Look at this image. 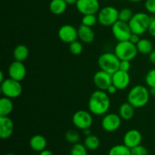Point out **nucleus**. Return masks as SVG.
<instances>
[{
    "instance_id": "nucleus-1",
    "label": "nucleus",
    "mask_w": 155,
    "mask_h": 155,
    "mask_svg": "<svg viewBox=\"0 0 155 155\" xmlns=\"http://www.w3.org/2000/svg\"><path fill=\"white\" fill-rule=\"evenodd\" d=\"M109 94L106 91L97 89L89 97L88 107L92 114L103 116L106 114L110 107Z\"/></svg>"
},
{
    "instance_id": "nucleus-2",
    "label": "nucleus",
    "mask_w": 155,
    "mask_h": 155,
    "mask_svg": "<svg viewBox=\"0 0 155 155\" xmlns=\"http://www.w3.org/2000/svg\"><path fill=\"white\" fill-rule=\"evenodd\" d=\"M150 97L149 89L142 85H136L129 91L127 101L135 108H141L148 104Z\"/></svg>"
},
{
    "instance_id": "nucleus-3",
    "label": "nucleus",
    "mask_w": 155,
    "mask_h": 155,
    "mask_svg": "<svg viewBox=\"0 0 155 155\" xmlns=\"http://www.w3.org/2000/svg\"><path fill=\"white\" fill-rule=\"evenodd\" d=\"M151 18L145 12H138L133 15L129 21V25L132 33L142 36L148 30Z\"/></svg>"
},
{
    "instance_id": "nucleus-4",
    "label": "nucleus",
    "mask_w": 155,
    "mask_h": 155,
    "mask_svg": "<svg viewBox=\"0 0 155 155\" xmlns=\"http://www.w3.org/2000/svg\"><path fill=\"white\" fill-rule=\"evenodd\" d=\"M120 62V60L114 52H104L98 59V64L100 69L110 74H114L119 70Z\"/></svg>"
},
{
    "instance_id": "nucleus-5",
    "label": "nucleus",
    "mask_w": 155,
    "mask_h": 155,
    "mask_svg": "<svg viewBox=\"0 0 155 155\" xmlns=\"http://www.w3.org/2000/svg\"><path fill=\"white\" fill-rule=\"evenodd\" d=\"M114 53L120 60L130 61L137 56L138 50L136 45L133 44L130 41H121L117 43L114 48Z\"/></svg>"
},
{
    "instance_id": "nucleus-6",
    "label": "nucleus",
    "mask_w": 155,
    "mask_h": 155,
    "mask_svg": "<svg viewBox=\"0 0 155 155\" xmlns=\"http://www.w3.org/2000/svg\"><path fill=\"white\" fill-rule=\"evenodd\" d=\"M98 22L104 27H111L119 20V10L114 6H105L99 10Z\"/></svg>"
},
{
    "instance_id": "nucleus-7",
    "label": "nucleus",
    "mask_w": 155,
    "mask_h": 155,
    "mask_svg": "<svg viewBox=\"0 0 155 155\" xmlns=\"http://www.w3.org/2000/svg\"><path fill=\"white\" fill-rule=\"evenodd\" d=\"M0 90L4 96L9 98H18L21 95L23 91L22 85L21 82L12 78H7L1 83Z\"/></svg>"
},
{
    "instance_id": "nucleus-8",
    "label": "nucleus",
    "mask_w": 155,
    "mask_h": 155,
    "mask_svg": "<svg viewBox=\"0 0 155 155\" xmlns=\"http://www.w3.org/2000/svg\"><path fill=\"white\" fill-rule=\"evenodd\" d=\"M73 124L79 130L91 128L93 123L92 113L84 110H77L74 113L72 117Z\"/></svg>"
},
{
    "instance_id": "nucleus-9",
    "label": "nucleus",
    "mask_w": 155,
    "mask_h": 155,
    "mask_svg": "<svg viewBox=\"0 0 155 155\" xmlns=\"http://www.w3.org/2000/svg\"><path fill=\"white\" fill-rule=\"evenodd\" d=\"M111 32L114 37L118 42L129 40L133 33L128 23L124 22L120 20L111 26Z\"/></svg>"
},
{
    "instance_id": "nucleus-10",
    "label": "nucleus",
    "mask_w": 155,
    "mask_h": 155,
    "mask_svg": "<svg viewBox=\"0 0 155 155\" xmlns=\"http://www.w3.org/2000/svg\"><path fill=\"white\" fill-rule=\"evenodd\" d=\"M76 8L83 15H96L100 10V3L98 0H78Z\"/></svg>"
},
{
    "instance_id": "nucleus-11",
    "label": "nucleus",
    "mask_w": 155,
    "mask_h": 155,
    "mask_svg": "<svg viewBox=\"0 0 155 155\" xmlns=\"http://www.w3.org/2000/svg\"><path fill=\"white\" fill-rule=\"evenodd\" d=\"M121 117L119 114L114 113L106 114L101 120V127L103 130L108 133L115 132L120 127Z\"/></svg>"
},
{
    "instance_id": "nucleus-12",
    "label": "nucleus",
    "mask_w": 155,
    "mask_h": 155,
    "mask_svg": "<svg viewBox=\"0 0 155 155\" xmlns=\"http://www.w3.org/2000/svg\"><path fill=\"white\" fill-rule=\"evenodd\" d=\"M58 38L64 43H71L78 39V31L75 27L71 24H64L59 28Z\"/></svg>"
},
{
    "instance_id": "nucleus-13",
    "label": "nucleus",
    "mask_w": 155,
    "mask_h": 155,
    "mask_svg": "<svg viewBox=\"0 0 155 155\" xmlns=\"http://www.w3.org/2000/svg\"><path fill=\"white\" fill-rule=\"evenodd\" d=\"M93 83L98 89L106 91L112 84V74L100 70L94 75Z\"/></svg>"
},
{
    "instance_id": "nucleus-14",
    "label": "nucleus",
    "mask_w": 155,
    "mask_h": 155,
    "mask_svg": "<svg viewBox=\"0 0 155 155\" xmlns=\"http://www.w3.org/2000/svg\"><path fill=\"white\" fill-rule=\"evenodd\" d=\"M8 73L10 78L21 82L25 78L27 69L23 62L15 61L9 65Z\"/></svg>"
},
{
    "instance_id": "nucleus-15",
    "label": "nucleus",
    "mask_w": 155,
    "mask_h": 155,
    "mask_svg": "<svg viewBox=\"0 0 155 155\" xmlns=\"http://www.w3.org/2000/svg\"><path fill=\"white\" fill-rule=\"evenodd\" d=\"M130 83V76L127 71L118 70L112 74V84L114 85L118 90L127 89Z\"/></svg>"
},
{
    "instance_id": "nucleus-16",
    "label": "nucleus",
    "mask_w": 155,
    "mask_h": 155,
    "mask_svg": "<svg viewBox=\"0 0 155 155\" xmlns=\"http://www.w3.org/2000/svg\"><path fill=\"white\" fill-rule=\"evenodd\" d=\"M142 140V133L135 129L128 130L124 136V144L130 149L140 145Z\"/></svg>"
},
{
    "instance_id": "nucleus-17",
    "label": "nucleus",
    "mask_w": 155,
    "mask_h": 155,
    "mask_svg": "<svg viewBox=\"0 0 155 155\" xmlns=\"http://www.w3.org/2000/svg\"><path fill=\"white\" fill-rule=\"evenodd\" d=\"M14 122L8 116H0V137L2 139H8L12 136L14 132Z\"/></svg>"
},
{
    "instance_id": "nucleus-18",
    "label": "nucleus",
    "mask_w": 155,
    "mask_h": 155,
    "mask_svg": "<svg viewBox=\"0 0 155 155\" xmlns=\"http://www.w3.org/2000/svg\"><path fill=\"white\" fill-rule=\"evenodd\" d=\"M77 31H78V39L83 43L89 44L93 42L95 39V33L92 27L81 24L77 29Z\"/></svg>"
},
{
    "instance_id": "nucleus-19",
    "label": "nucleus",
    "mask_w": 155,
    "mask_h": 155,
    "mask_svg": "<svg viewBox=\"0 0 155 155\" xmlns=\"http://www.w3.org/2000/svg\"><path fill=\"white\" fill-rule=\"evenodd\" d=\"M30 147L34 151L40 152L46 148L47 140L42 135H35L30 139Z\"/></svg>"
},
{
    "instance_id": "nucleus-20",
    "label": "nucleus",
    "mask_w": 155,
    "mask_h": 155,
    "mask_svg": "<svg viewBox=\"0 0 155 155\" xmlns=\"http://www.w3.org/2000/svg\"><path fill=\"white\" fill-rule=\"evenodd\" d=\"M118 114L121 117V119L124 120H130L134 117L135 107L130 103L124 102L120 106Z\"/></svg>"
},
{
    "instance_id": "nucleus-21",
    "label": "nucleus",
    "mask_w": 155,
    "mask_h": 155,
    "mask_svg": "<svg viewBox=\"0 0 155 155\" xmlns=\"http://www.w3.org/2000/svg\"><path fill=\"white\" fill-rule=\"evenodd\" d=\"M68 3L64 0H51L49 4V10L53 15H60L64 13Z\"/></svg>"
},
{
    "instance_id": "nucleus-22",
    "label": "nucleus",
    "mask_w": 155,
    "mask_h": 155,
    "mask_svg": "<svg viewBox=\"0 0 155 155\" xmlns=\"http://www.w3.org/2000/svg\"><path fill=\"white\" fill-rule=\"evenodd\" d=\"M14 108V104L12 98L8 97H2L0 98V116H9Z\"/></svg>"
},
{
    "instance_id": "nucleus-23",
    "label": "nucleus",
    "mask_w": 155,
    "mask_h": 155,
    "mask_svg": "<svg viewBox=\"0 0 155 155\" xmlns=\"http://www.w3.org/2000/svg\"><path fill=\"white\" fill-rule=\"evenodd\" d=\"M13 56L15 61L24 62L29 56V49L25 45H18L15 48Z\"/></svg>"
},
{
    "instance_id": "nucleus-24",
    "label": "nucleus",
    "mask_w": 155,
    "mask_h": 155,
    "mask_svg": "<svg viewBox=\"0 0 155 155\" xmlns=\"http://www.w3.org/2000/svg\"><path fill=\"white\" fill-rule=\"evenodd\" d=\"M138 52L142 54L149 55L150 53L154 50V46L151 40L148 39H141L136 44Z\"/></svg>"
},
{
    "instance_id": "nucleus-25",
    "label": "nucleus",
    "mask_w": 155,
    "mask_h": 155,
    "mask_svg": "<svg viewBox=\"0 0 155 155\" xmlns=\"http://www.w3.org/2000/svg\"><path fill=\"white\" fill-rule=\"evenodd\" d=\"M85 146L86 147L88 150L90 151H95L97 150L100 146V139L99 138L95 135H89V136H86L84 139Z\"/></svg>"
},
{
    "instance_id": "nucleus-26",
    "label": "nucleus",
    "mask_w": 155,
    "mask_h": 155,
    "mask_svg": "<svg viewBox=\"0 0 155 155\" xmlns=\"http://www.w3.org/2000/svg\"><path fill=\"white\" fill-rule=\"evenodd\" d=\"M108 155H131V151L124 144L116 145L109 150Z\"/></svg>"
},
{
    "instance_id": "nucleus-27",
    "label": "nucleus",
    "mask_w": 155,
    "mask_h": 155,
    "mask_svg": "<svg viewBox=\"0 0 155 155\" xmlns=\"http://www.w3.org/2000/svg\"><path fill=\"white\" fill-rule=\"evenodd\" d=\"M70 154L71 155H88V149L84 144L78 142L73 145Z\"/></svg>"
},
{
    "instance_id": "nucleus-28",
    "label": "nucleus",
    "mask_w": 155,
    "mask_h": 155,
    "mask_svg": "<svg viewBox=\"0 0 155 155\" xmlns=\"http://www.w3.org/2000/svg\"><path fill=\"white\" fill-rule=\"evenodd\" d=\"M65 139L68 142L74 145L76 143H78L79 141L80 140V135L76 130H70L65 134Z\"/></svg>"
},
{
    "instance_id": "nucleus-29",
    "label": "nucleus",
    "mask_w": 155,
    "mask_h": 155,
    "mask_svg": "<svg viewBox=\"0 0 155 155\" xmlns=\"http://www.w3.org/2000/svg\"><path fill=\"white\" fill-rule=\"evenodd\" d=\"M133 12L132 9L129 8H124L119 10V20L124 22L129 23L133 16Z\"/></svg>"
},
{
    "instance_id": "nucleus-30",
    "label": "nucleus",
    "mask_w": 155,
    "mask_h": 155,
    "mask_svg": "<svg viewBox=\"0 0 155 155\" xmlns=\"http://www.w3.org/2000/svg\"><path fill=\"white\" fill-rule=\"evenodd\" d=\"M70 52L74 55H79L83 51V46L81 42L76 40L69 44Z\"/></svg>"
},
{
    "instance_id": "nucleus-31",
    "label": "nucleus",
    "mask_w": 155,
    "mask_h": 155,
    "mask_svg": "<svg viewBox=\"0 0 155 155\" xmlns=\"http://www.w3.org/2000/svg\"><path fill=\"white\" fill-rule=\"evenodd\" d=\"M98 22V17L96 15H83L82 18V24L87 27H92Z\"/></svg>"
},
{
    "instance_id": "nucleus-32",
    "label": "nucleus",
    "mask_w": 155,
    "mask_h": 155,
    "mask_svg": "<svg viewBox=\"0 0 155 155\" xmlns=\"http://www.w3.org/2000/svg\"><path fill=\"white\" fill-rule=\"evenodd\" d=\"M145 83L149 88L155 87V68L151 69L145 76Z\"/></svg>"
},
{
    "instance_id": "nucleus-33",
    "label": "nucleus",
    "mask_w": 155,
    "mask_h": 155,
    "mask_svg": "<svg viewBox=\"0 0 155 155\" xmlns=\"http://www.w3.org/2000/svg\"><path fill=\"white\" fill-rule=\"evenodd\" d=\"M131 155H148V151L145 146L140 145L130 149Z\"/></svg>"
},
{
    "instance_id": "nucleus-34",
    "label": "nucleus",
    "mask_w": 155,
    "mask_h": 155,
    "mask_svg": "<svg viewBox=\"0 0 155 155\" xmlns=\"http://www.w3.org/2000/svg\"><path fill=\"white\" fill-rule=\"evenodd\" d=\"M145 8L147 12L155 15V0H145Z\"/></svg>"
},
{
    "instance_id": "nucleus-35",
    "label": "nucleus",
    "mask_w": 155,
    "mask_h": 155,
    "mask_svg": "<svg viewBox=\"0 0 155 155\" xmlns=\"http://www.w3.org/2000/svg\"><path fill=\"white\" fill-rule=\"evenodd\" d=\"M130 67H131V64H130V61L121 60L120 62L119 70L128 72L130 69Z\"/></svg>"
},
{
    "instance_id": "nucleus-36",
    "label": "nucleus",
    "mask_w": 155,
    "mask_h": 155,
    "mask_svg": "<svg viewBox=\"0 0 155 155\" xmlns=\"http://www.w3.org/2000/svg\"><path fill=\"white\" fill-rule=\"evenodd\" d=\"M148 33L153 37H155V17L151 18V22H150L149 27H148Z\"/></svg>"
},
{
    "instance_id": "nucleus-37",
    "label": "nucleus",
    "mask_w": 155,
    "mask_h": 155,
    "mask_svg": "<svg viewBox=\"0 0 155 155\" xmlns=\"http://www.w3.org/2000/svg\"><path fill=\"white\" fill-rule=\"evenodd\" d=\"M140 39H141L140 36H139V35L136 34V33H132V35L130 36L129 41H130V42H133V44L136 45V44L139 42V40H140Z\"/></svg>"
},
{
    "instance_id": "nucleus-38",
    "label": "nucleus",
    "mask_w": 155,
    "mask_h": 155,
    "mask_svg": "<svg viewBox=\"0 0 155 155\" xmlns=\"http://www.w3.org/2000/svg\"><path fill=\"white\" fill-rule=\"evenodd\" d=\"M118 89H117L116 86H114V85L111 84L110 86H109L108 88L107 89V90H106V92H107V93L109 94V95H113V94H115L117 92V91Z\"/></svg>"
},
{
    "instance_id": "nucleus-39",
    "label": "nucleus",
    "mask_w": 155,
    "mask_h": 155,
    "mask_svg": "<svg viewBox=\"0 0 155 155\" xmlns=\"http://www.w3.org/2000/svg\"><path fill=\"white\" fill-rule=\"evenodd\" d=\"M148 57H149L150 61L152 64H155V49L153 50V51L150 53Z\"/></svg>"
},
{
    "instance_id": "nucleus-40",
    "label": "nucleus",
    "mask_w": 155,
    "mask_h": 155,
    "mask_svg": "<svg viewBox=\"0 0 155 155\" xmlns=\"http://www.w3.org/2000/svg\"><path fill=\"white\" fill-rule=\"evenodd\" d=\"M39 155H54V154H53L52 151H51L50 150L45 149L43 150V151H40Z\"/></svg>"
},
{
    "instance_id": "nucleus-41",
    "label": "nucleus",
    "mask_w": 155,
    "mask_h": 155,
    "mask_svg": "<svg viewBox=\"0 0 155 155\" xmlns=\"http://www.w3.org/2000/svg\"><path fill=\"white\" fill-rule=\"evenodd\" d=\"M83 134L85 136H89V135L92 134V133H91L90 128H89V129H85V130H83Z\"/></svg>"
},
{
    "instance_id": "nucleus-42",
    "label": "nucleus",
    "mask_w": 155,
    "mask_h": 155,
    "mask_svg": "<svg viewBox=\"0 0 155 155\" xmlns=\"http://www.w3.org/2000/svg\"><path fill=\"white\" fill-rule=\"evenodd\" d=\"M64 1L68 3V5H76L78 0H64Z\"/></svg>"
},
{
    "instance_id": "nucleus-43",
    "label": "nucleus",
    "mask_w": 155,
    "mask_h": 155,
    "mask_svg": "<svg viewBox=\"0 0 155 155\" xmlns=\"http://www.w3.org/2000/svg\"><path fill=\"white\" fill-rule=\"evenodd\" d=\"M149 92H150V95H151V96L155 97V87L150 88Z\"/></svg>"
},
{
    "instance_id": "nucleus-44",
    "label": "nucleus",
    "mask_w": 155,
    "mask_h": 155,
    "mask_svg": "<svg viewBox=\"0 0 155 155\" xmlns=\"http://www.w3.org/2000/svg\"><path fill=\"white\" fill-rule=\"evenodd\" d=\"M5 79L4 78V74H3V71H0V83H2Z\"/></svg>"
},
{
    "instance_id": "nucleus-45",
    "label": "nucleus",
    "mask_w": 155,
    "mask_h": 155,
    "mask_svg": "<svg viewBox=\"0 0 155 155\" xmlns=\"http://www.w3.org/2000/svg\"><path fill=\"white\" fill-rule=\"evenodd\" d=\"M127 1L130 2H139L142 1V0H127Z\"/></svg>"
},
{
    "instance_id": "nucleus-46",
    "label": "nucleus",
    "mask_w": 155,
    "mask_h": 155,
    "mask_svg": "<svg viewBox=\"0 0 155 155\" xmlns=\"http://www.w3.org/2000/svg\"><path fill=\"white\" fill-rule=\"evenodd\" d=\"M5 155H17V154H13V153H8V154H6Z\"/></svg>"
}]
</instances>
